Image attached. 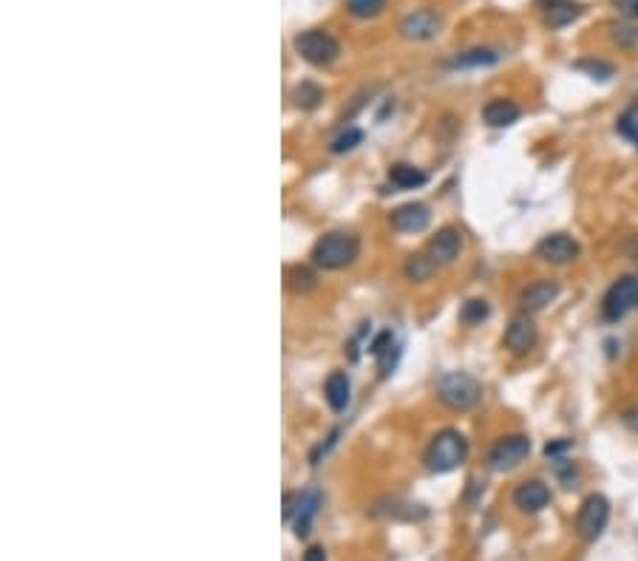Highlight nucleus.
Here are the masks:
<instances>
[{"label": "nucleus", "mask_w": 638, "mask_h": 561, "mask_svg": "<svg viewBox=\"0 0 638 561\" xmlns=\"http://www.w3.org/2000/svg\"><path fill=\"white\" fill-rule=\"evenodd\" d=\"M360 255V239L355 233H347V230H332L327 235H321L315 244H312V264L318 270H329V272H338V270H347L349 264L357 261Z\"/></svg>", "instance_id": "nucleus-1"}, {"label": "nucleus", "mask_w": 638, "mask_h": 561, "mask_svg": "<svg viewBox=\"0 0 638 561\" xmlns=\"http://www.w3.org/2000/svg\"><path fill=\"white\" fill-rule=\"evenodd\" d=\"M468 460V440L457 428H443L429 440L423 451V465L432 473H449L457 471Z\"/></svg>", "instance_id": "nucleus-2"}, {"label": "nucleus", "mask_w": 638, "mask_h": 561, "mask_svg": "<svg viewBox=\"0 0 638 561\" xmlns=\"http://www.w3.org/2000/svg\"><path fill=\"white\" fill-rule=\"evenodd\" d=\"M437 400L449 408V412L465 414V412H471V408H477V403L482 400V385L477 377L465 372H449L437 383Z\"/></svg>", "instance_id": "nucleus-3"}, {"label": "nucleus", "mask_w": 638, "mask_h": 561, "mask_svg": "<svg viewBox=\"0 0 638 561\" xmlns=\"http://www.w3.org/2000/svg\"><path fill=\"white\" fill-rule=\"evenodd\" d=\"M292 49L301 54L307 62L312 66L324 69V66H332V62L340 57V43L324 32V29H307V32H298L292 37Z\"/></svg>", "instance_id": "nucleus-4"}, {"label": "nucleus", "mask_w": 638, "mask_h": 561, "mask_svg": "<svg viewBox=\"0 0 638 561\" xmlns=\"http://www.w3.org/2000/svg\"><path fill=\"white\" fill-rule=\"evenodd\" d=\"M638 307V275H622L613 280L602 298V318L615 323Z\"/></svg>", "instance_id": "nucleus-5"}, {"label": "nucleus", "mask_w": 638, "mask_h": 561, "mask_svg": "<svg viewBox=\"0 0 638 561\" xmlns=\"http://www.w3.org/2000/svg\"><path fill=\"white\" fill-rule=\"evenodd\" d=\"M528 457H530V440L525 434H508L491 445V451H488V457H485V465L497 473H505V471L519 468Z\"/></svg>", "instance_id": "nucleus-6"}, {"label": "nucleus", "mask_w": 638, "mask_h": 561, "mask_svg": "<svg viewBox=\"0 0 638 561\" xmlns=\"http://www.w3.org/2000/svg\"><path fill=\"white\" fill-rule=\"evenodd\" d=\"M610 522V502L605 499L602 493H590L587 499L582 502L579 508V516H576V530L585 542H595L605 528Z\"/></svg>", "instance_id": "nucleus-7"}, {"label": "nucleus", "mask_w": 638, "mask_h": 561, "mask_svg": "<svg viewBox=\"0 0 638 561\" xmlns=\"http://www.w3.org/2000/svg\"><path fill=\"white\" fill-rule=\"evenodd\" d=\"M537 340H539L537 323H534V318H530L528 312H519V315H514V318L508 320L505 335H502V347L514 357H525V355L534 352Z\"/></svg>", "instance_id": "nucleus-8"}, {"label": "nucleus", "mask_w": 638, "mask_h": 561, "mask_svg": "<svg viewBox=\"0 0 638 561\" xmlns=\"http://www.w3.org/2000/svg\"><path fill=\"white\" fill-rule=\"evenodd\" d=\"M579 252H582L579 242L567 233H550L537 244V258L553 267H565L570 261H576Z\"/></svg>", "instance_id": "nucleus-9"}, {"label": "nucleus", "mask_w": 638, "mask_h": 561, "mask_svg": "<svg viewBox=\"0 0 638 561\" xmlns=\"http://www.w3.org/2000/svg\"><path fill=\"white\" fill-rule=\"evenodd\" d=\"M389 224L395 233H423L432 224V207L423 202H406L392 210Z\"/></svg>", "instance_id": "nucleus-10"}, {"label": "nucleus", "mask_w": 638, "mask_h": 561, "mask_svg": "<svg viewBox=\"0 0 638 561\" xmlns=\"http://www.w3.org/2000/svg\"><path fill=\"white\" fill-rule=\"evenodd\" d=\"M400 34L414 43H425L440 34V14L434 9H414L400 20Z\"/></svg>", "instance_id": "nucleus-11"}, {"label": "nucleus", "mask_w": 638, "mask_h": 561, "mask_svg": "<svg viewBox=\"0 0 638 561\" xmlns=\"http://www.w3.org/2000/svg\"><path fill=\"white\" fill-rule=\"evenodd\" d=\"M562 287H559V280H553V278H539L534 280V284H528L522 292H519V307L522 312H542L548 309L553 300L559 298Z\"/></svg>", "instance_id": "nucleus-12"}, {"label": "nucleus", "mask_w": 638, "mask_h": 561, "mask_svg": "<svg viewBox=\"0 0 638 561\" xmlns=\"http://www.w3.org/2000/svg\"><path fill=\"white\" fill-rule=\"evenodd\" d=\"M425 252L434 258L437 267L454 264L460 258V252H462V233L457 227L437 230V235H432V242H429V247H425Z\"/></svg>", "instance_id": "nucleus-13"}, {"label": "nucleus", "mask_w": 638, "mask_h": 561, "mask_svg": "<svg viewBox=\"0 0 638 561\" xmlns=\"http://www.w3.org/2000/svg\"><path fill=\"white\" fill-rule=\"evenodd\" d=\"M548 502H550V488L542 480H528L514 490V505L522 513H539L542 508H548Z\"/></svg>", "instance_id": "nucleus-14"}, {"label": "nucleus", "mask_w": 638, "mask_h": 561, "mask_svg": "<svg viewBox=\"0 0 638 561\" xmlns=\"http://www.w3.org/2000/svg\"><path fill=\"white\" fill-rule=\"evenodd\" d=\"M519 114H522V108L514 100H505V97H497L482 108V119L488 128H508L519 119Z\"/></svg>", "instance_id": "nucleus-15"}, {"label": "nucleus", "mask_w": 638, "mask_h": 561, "mask_svg": "<svg viewBox=\"0 0 638 561\" xmlns=\"http://www.w3.org/2000/svg\"><path fill=\"white\" fill-rule=\"evenodd\" d=\"M324 397L329 403L332 412H347V405L352 400V383L347 372H332L324 383Z\"/></svg>", "instance_id": "nucleus-16"}, {"label": "nucleus", "mask_w": 638, "mask_h": 561, "mask_svg": "<svg viewBox=\"0 0 638 561\" xmlns=\"http://www.w3.org/2000/svg\"><path fill=\"white\" fill-rule=\"evenodd\" d=\"M437 261L429 255V252H412L406 258V264H403V275H406L412 284H423V280H429L432 275H437Z\"/></svg>", "instance_id": "nucleus-17"}, {"label": "nucleus", "mask_w": 638, "mask_h": 561, "mask_svg": "<svg viewBox=\"0 0 638 561\" xmlns=\"http://www.w3.org/2000/svg\"><path fill=\"white\" fill-rule=\"evenodd\" d=\"M500 52L497 49H488V46H477V49H468V52H460L454 60H452V69H485V66H494L500 62Z\"/></svg>", "instance_id": "nucleus-18"}, {"label": "nucleus", "mask_w": 638, "mask_h": 561, "mask_svg": "<svg viewBox=\"0 0 638 561\" xmlns=\"http://www.w3.org/2000/svg\"><path fill=\"white\" fill-rule=\"evenodd\" d=\"M389 182L400 190H417V187H423L425 182H429V176H425L420 167L409 165V162H397V165L389 167Z\"/></svg>", "instance_id": "nucleus-19"}, {"label": "nucleus", "mask_w": 638, "mask_h": 561, "mask_svg": "<svg viewBox=\"0 0 638 561\" xmlns=\"http://www.w3.org/2000/svg\"><path fill=\"white\" fill-rule=\"evenodd\" d=\"M318 505H321V496L318 490H309V493H298V519H295V536H307L309 533V525L318 513Z\"/></svg>", "instance_id": "nucleus-20"}, {"label": "nucleus", "mask_w": 638, "mask_h": 561, "mask_svg": "<svg viewBox=\"0 0 638 561\" xmlns=\"http://www.w3.org/2000/svg\"><path fill=\"white\" fill-rule=\"evenodd\" d=\"M582 14V9L576 4H570V0H550V6L545 9V24L550 29H562L567 24H573Z\"/></svg>", "instance_id": "nucleus-21"}, {"label": "nucleus", "mask_w": 638, "mask_h": 561, "mask_svg": "<svg viewBox=\"0 0 638 561\" xmlns=\"http://www.w3.org/2000/svg\"><path fill=\"white\" fill-rule=\"evenodd\" d=\"M615 131L638 147V97L619 114V119H615Z\"/></svg>", "instance_id": "nucleus-22"}, {"label": "nucleus", "mask_w": 638, "mask_h": 561, "mask_svg": "<svg viewBox=\"0 0 638 561\" xmlns=\"http://www.w3.org/2000/svg\"><path fill=\"white\" fill-rule=\"evenodd\" d=\"M287 287L292 290V292H309V290H315L318 287V272L312 270V267H290V272H287Z\"/></svg>", "instance_id": "nucleus-23"}, {"label": "nucleus", "mask_w": 638, "mask_h": 561, "mask_svg": "<svg viewBox=\"0 0 638 561\" xmlns=\"http://www.w3.org/2000/svg\"><path fill=\"white\" fill-rule=\"evenodd\" d=\"M607 32H610V40H613L619 49H624V52H638V29H635V26L610 24Z\"/></svg>", "instance_id": "nucleus-24"}, {"label": "nucleus", "mask_w": 638, "mask_h": 561, "mask_svg": "<svg viewBox=\"0 0 638 561\" xmlns=\"http://www.w3.org/2000/svg\"><path fill=\"white\" fill-rule=\"evenodd\" d=\"M488 315H491V307H488V300H465V307L460 309V320L468 323V327H477V323H482Z\"/></svg>", "instance_id": "nucleus-25"}, {"label": "nucleus", "mask_w": 638, "mask_h": 561, "mask_svg": "<svg viewBox=\"0 0 638 561\" xmlns=\"http://www.w3.org/2000/svg\"><path fill=\"white\" fill-rule=\"evenodd\" d=\"M360 142H364V131H360V128H347V131H340L332 139L329 150L332 154H349V150H355Z\"/></svg>", "instance_id": "nucleus-26"}, {"label": "nucleus", "mask_w": 638, "mask_h": 561, "mask_svg": "<svg viewBox=\"0 0 638 561\" xmlns=\"http://www.w3.org/2000/svg\"><path fill=\"white\" fill-rule=\"evenodd\" d=\"M386 6V0H347V9L352 17H360V20H369V17H377Z\"/></svg>", "instance_id": "nucleus-27"}, {"label": "nucleus", "mask_w": 638, "mask_h": 561, "mask_svg": "<svg viewBox=\"0 0 638 561\" xmlns=\"http://www.w3.org/2000/svg\"><path fill=\"white\" fill-rule=\"evenodd\" d=\"M292 100H295L298 108H315L318 102L324 100V91L318 89V85H312V82H301V85H298V89L292 91Z\"/></svg>", "instance_id": "nucleus-28"}, {"label": "nucleus", "mask_w": 638, "mask_h": 561, "mask_svg": "<svg viewBox=\"0 0 638 561\" xmlns=\"http://www.w3.org/2000/svg\"><path fill=\"white\" fill-rule=\"evenodd\" d=\"M576 69H579V71H587L593 80H610V77L615 74V69L610 66V62H605V60H579Z\"/></svg>", "instance_id": "nucleus-29"}, {"label": "nucleus", "mask_w": 638, "mask_h": 561, "mask_svg": "<svg viewBox=\"0 0 638 561\" xmlns=\"http://www.w3.org/2000/svg\"><path fill=\"white\" fill-rule=\"evenodd\" d=\"M610 4L619 14H624L630 20H638V0H610Z\"/></svg>", "instance_id": "nucleus-30"}, {"label": "nucleus", "mask_w": 638, "mask_h": 561, "mask_svg": "<svg viewBox=\"0 0 638 561\" xmlns=\"http://www.w3.org/2000/svg\"><path fill=\"white\" fill-rule=\"evenodd\" d=\"M304 561H327V550L324 547H309L304 553Z\"/></svg>", "instance_id": "nucleus-31"}]
</instances>
